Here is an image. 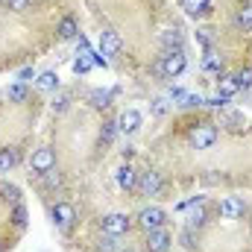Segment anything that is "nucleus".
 Here are the masks:
<instances>
[{
	"label": "nucleus",
	"mask_w": 252,
	"mask_h": 252,
	"mask_svg": "<svg viewBox=\"0 0 252 252\" xmlns=\"http://www.w3.org/2000/svg\"><path fill=\"white\" fill-rule=\"evenodd\" d=\"M217 135H220V132H217L214 124H202V126H196V132H193L190 141H193L196 150H211V147L217 144Z\"/></svg>",
	"instance_id": "6e6552de"
},
{
	"label": "nucleus",
	"mask_w": 252,
	"mask_h": 252,
	"mask_svg": "<svg viewBox=\"0 0 252 252\" xmlns=\"http://www.w3.org/2000/svg\"><path fill=\"white\" fill-rule=\"evenodd\" d=\"M94 67V59H91V53H82L76 62H73V73H88Z\"/></svg>",
	"instance_id": "f3484780"
},
{
	"label": "nucleus",
	"mask_w": 252,
	"mask_h": 252,
	"mask_svg": "<svg viewBox=\"0 0 252 252\" xmlns=\"http://www.w3.org/2000/svg\"><path fill=\"white\" fill-rule=\"evenodd\" d=\"M238 24L244 27V32H252V6H247V9L238 15Z\"/></svg>",
	"instance_id": "aec40b11"
},
{
	"label": "nucleus",
	"mask_w": 252,
	"mask_h": 252,
	"mask_svg": "<svg viewBox=\"0 0 252 252\" xmlns=\"http://www.w3.org/2000/svg\"><path fill=\"white\" fill-rule=\"evenodd\" d=\"M161 188H164V185H161V176H158L156 170H141V173H138V188L135 190H138L141 196H158Z\"/></svg>",
	"instance_id": "423d86ee"
},
{
	"label": "nucleus",
	"mask_w": 252,
	"mask_h": 252,
	"mask_svg": "<svg viewBox=\"0 0 252 252\" xmlns=\"http://www.w3.org/2000/svg\"><path fill=\"white\" fill-rule=\"evenodd\" d=\"M12 167H15V153L0 150V173H6V170H12Z\"/></svg>",
	"instance_id": "6ab92c4d"
},
{
	"label": "nucleus",
	"mask_w": 252,
	"mask_h": 252,
	"mask_svg": "<svg viewBox=\"0 0 252 252\" xmlns=\"http://www.w3.org/2000/svg\"><path fill=\"white\" fill-rule=\"evenodd\" d=\"M217 88H220V94H223V97H232V94H238V82H235V76H223Z\"/></svg>",
	"instance_id": "dca6fc26"
},
{
	"label": "nucleus",
	"mask_w": 252,
	"mask_h": 252,
	"mask_svg": "<svg viewBox=\"0 0 252 252\" xmlns=\"http://www.w3.org/2000/svg\"><path fill=\"white\" fill-rule=\"evenodd\" d=\"M153 112H156V115H164V112H167V103H164V100H156Z\"/></svg>",
	"instance_id": "4be33fe9"
},
{
	"label": "nucleus",
	"mask_w": 252,
	"mask_h": 252,
	"mask_svg": "<svg viewBox=\"0 0 252 252\" xmlns=\"http://www.w3.org/2000/svg\"><path fill=\"white\" fill-rule=\"evenodd\" d=\"M205 220H208V208H205L202 196H196V199H193V208H190L188 217H185V223H188V229H202Z\"/></svg>",
	"instance_id": "f8f14e48"
},
{
	"label": "nucleus",
	"mask_w": 252,
	"mask_h": 252,
	"mask_svg": "<svg viewBox=\"0 0 252 252\" xmlns=\"http://www.w3.org/2000/svg\"><path fill=\"white\" fill-rule=\"evenodd\" d=\"M214 211H217L223 220H238V217L247 214V202H244L241 196H223V199L214 205Z\"/></svg>",
	"instance_id": "7ed1b4c3"
},
{
	"label": "nucleus",
	"mask_w": 252,
	"mask_h": 252,
	"mask_svg": "<svg viewBox=\"0 0 252 252\" xmlns=\"http://www.w3.org/2000/svg\"><path fill=\"white\" fill-rule=\"evenodd\" d=\"M164 223H167V214H164V208H158V205H147V208L138 211V226H141L144 232L161 229Z\"/></svg>",
	"instance_id": "f03ea898"
},
{
	"label": "nucleus",
	"mask_w": 252,
	"mask_h": 252,
	"mask_svg": "<svg viewBox=\"0 0 252 252\" xmlns=\"http://www.w3.org/2000/svg\"><path fill=\"white\" fill-rule=\"evenodd\" d=\"M6 97L9 100H27L30 91H27V85H12V88H6Z\"/></svg>",
	"instance_id": "a211bd4d"
},
{
	"label": "nucleus",
	"mask_w": 252,
	"mask_h": 252,
	"mask_svg": "<svg viewBox=\"0 0 252 252\" xmlns=\"http://www.w3.org/2000/svg\"><path fill=\"white\" fill-rule=\"evenodd\" d=\"M115 179H118L121 190H126V193L138 188V170H135V167H132L129 161H124V164H121V167L115 170Z\"/></svg>",
	"instance_id": "9b49d317"
},
{
	"label": "nucleus",
	"mask_w": 252,
	"mask_h": 252,
	"mask_svg": "<svg viewBox=\"0 0 252 252\" xmlns=\"http://www.w3.org/2000/svg\"><path fill=\"white\" fill-rule=\"evenodd\" d=\"M147 252H170L173 247V235L161 226V229H153V232H147Z\"/></svg>",
	"instance_id": "0eeeda50"
},
{
	"label": "nucleus",
	"mask_w": 252,
	"mask_h": 252,
	"mask_svg": "<svg viewBox=\"0 0 252 252\" xmlns=\"http://www.w3.org/2000/svg\"><path fill=\"white\" fill-rule=\"evenodd\" d=\"M141 124H144V118H141L138 109H124L121 118H118V132H124V135H135V132L141 129Z\"/></svg>",
	"instance_id": "9d476101"
},
{
	"label": "nucleus",
	"mask_w": 252,
	"mask_h": 252,
	"mask_svg": "<svg viewBox=\"0 0 252 252\" xmlns=\"http://www.w3.org/2000/svg\"><path fill=\"white\" fill-rule=\"evenodd\" d=\"M76 35H79V24H76L70 15L62 18V21H59V38H62V41H70V38H76Z\"/></svg>",
	"instance_id": "2eb2a0df"
},
{
	"label": "nucleus",
	"mask_w": 252,
	"mask_h": 252,
	"mask_svg": "<svg viewBox=\"0 0 252 252\" xmlns=\"http://www.w3.org/2000/svg\"><path fill=\"white\" fill-rule=\"evenodd\" d=\"M30 167H32V173H35V176L50 173V170L56 167V156H53V150H50V147L35 150V153H32V158H30Z\"/></svg>",
	"instance_id": "39448f33"
},
{
	"label": "nucleus",
	"mask_w": 252,
	"mask_h": 252,
	"mask_svg": "<svg viewBox=\"0 0 252 252\" xmlns=\"http://www.w3.org/2000/svg\"><path fill=\"white\" fill-rule=\"evenodd\" d=\"M118 252H124V250H118ZM126 252H135V250H126Z\"/></svg>",
	"instance_id": "b1692460"
},
{
	"label": "nucleus",
	"mask_w": 252,
	"mask_h": 252,
	"mask_svg": "<svg viewBox=\"0 0 252 252\" xmlns=\"http://www.w3.org/2000/svg\"><path fill=\"white\" fill-rule=\"evenodd\" d=\"M6 6H9L12 12H24V9L30 6V0H6Z\"/></svg>",
	"instance_id": "412c9836"
},
{
	"label": "nucleus",
	"mask_w": 252,
	"mask_h": 252,
	"mask_svg": "<svg viewBox=\"0 0 252 252\" xmlns=\"http://www.w3.org/2000/svg\"><path fill=\"white\" fill-rule=\"evenodd\" d=\"M250 229H252V220H250Z\"/></svg>",
	"instance_id": "393cba45"
},
{
	"label": "nucleus",
	"mask_w": 252,
	"mask_h": 252,
	"mask_svg": "<svg viewBox=\"0 0 252 252\" xmlns=\"http://www.w3.org/2000/svg\"><path fill=\"white\" fill-rule=\"evenodd\" d=\"M35 85H38L41 91H59V73H56V70H44V73H38Z\"/></svg>",
	"instance_id": "4468645a"
},
{
	"label": "nucleus",
	"mask_w": 252,
	"mask_h": 252,
	"mask_svg": "<svg viewBox=\"0 0 252 252\" xmlns=\"http://www.w3.org/2000/svg\"><path fill=\"white\" fill-rule=\"evenodd\" d=\"M32 76H35V70H30V67H27V70H21V82H30Z\"/></svg>",
	"instance_id": "5701e85b"
},
{
	"label": "nucleus",
	"mask_w": 252,
	"mask_h": 252,
	"mask_svg": "<svg viewBox=\"0 0 252 252\" xmlns=\"http://www.w3.org/2000/svg\"><path fill=\"white\" fill-rule=\"evenodd\" d=\"M50 217H53V226L62 229V232H67V229L76 223V211H73V205L64 202V199H59V202L50 208Z\"/></svg>",
	"instance_id": "20e7f679"
},
{
	"label": "nucleus",
	"mask_w": 252,
	"mask_h": 252,
	"mask_svg": "<svg viewBox=\"0 0 252 252\" xmlns=\"http://www.w3.org/2000/svg\"><path fill=\"white\" fill-rule=\"evenodd\" d=\"M185 50L182 47H173V50H164V56H161V62H158V70H161V76H167V79H173V76H179L182 70H185Z\"/></svg>",
	"instance_id": "f257e3e1"
},
{
	"label": "nucleus",
	"mask_w": 252,
	"mask_h": 252,
	"mask_svg": "<svg viewBox=\"0 0 252 252\" xmlns=\"http://www.w3.org/2000/svg\"><path fill=\"white\" fill-rule=\"evenodd\" d=\"M129 229H132V217H126V214H109V217H103V232L112 235V238L126 235Z\"/></svg>",
	"instance_id": "1a4fd4ad"
},
{
	"label": "nucleus",
	"mask_w": 252,
	"mask_h": 252,
	"mask_svg": "<svg viewBox=\"0 0 252 252\" xmlns=\"http://www.w3.org/2000/svg\"><path fill=\"white\" fill-rule=\"evenodd\" d=\"M100 50H103V56H118V50H121V38L115 35V32H100Z\"/></svg>",
	"instance_id": "ddd939ff"
}]
</instances>
